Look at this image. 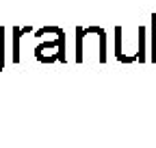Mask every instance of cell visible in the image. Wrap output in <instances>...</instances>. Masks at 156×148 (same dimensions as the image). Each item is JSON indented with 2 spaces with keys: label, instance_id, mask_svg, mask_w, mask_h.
Returning <instances> with one entry per match:
<instances>
[{
  "label": "cell",
  "instance_id": "6da1fadb",
  "mask_svg": "<svg viewBox=\"0 0 156 148\" xmlns=\"http://www.w3.org/2000/svg\"><path fill=\"white\" fill-rule=\"evenodd\" d=\"M65 35L58 31L54 37L41 39L35 48V59L41 63H54V61H65Z\"/></svg>",
  "mask_w": 156,
  "mask_h": 148
},
{
  "label": "cell",
  "instance_id": "7a4b0ae2",
  "mask_svg": "<svg viewBox=\"0 0 156 148\" xmlns=\"http://www.w3.org/2000/svg\"><path fill=\"white\" fill-rule=\"evenodd\" d=\"M24 33H33V28L30 26H24V28L15 26L13 28V61L15 63H20V59H22V54H20V42H22V35Z\"/></svg>",
  "mask_w": 156,
  "mask_h": 148
},
{
  "label": "cell",
  "instance_id": "3957f363",
  "mask_svg": "<svg viewBox=\"0 0 156 148\" xmlns=\"http://www.w3.org/2000/svg\"><path fill=\"white\" fill-rule=\"evenodd\" d=\"M0 59H5V28L0 26Z\"/></svg>",
  "mask_w": 156,
  "mask_h": 148
},
{
  "label": "cell",
  "instance_id": "277c9868",
  "mask_svg": "<svg viewBox=\"0 0 156 148\" xmlns=\"http://www.w3.org/2000/svg\"><path fill=\"white\" fill-rule=\"evenodd\" d=\"M2 68H5V59H0V72H2Z\"/></svg>",
  "mask_w": 156,
  "mask_h": 148
}]
</instances>
